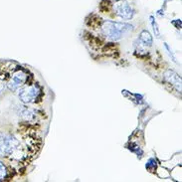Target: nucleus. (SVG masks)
<instances>
[{"instance_id": "f257e3e1", "label": "nucleus", "mask_w": 182, "mask_h": 182, "mask_svg": "<svg viewBox=\"0 0 182 182\" xmlns=\"http://www.w3.org/2000/svg\"><path fill=\"white\" fill-rule=\"evenodd\" d=\"M132 25L123 22H117L106 20L104 21L100 25V30L102 34L107 37L108 39L113 41L121 40L126 35H127L129 32L132 30Z\"/></svg>"}, {"instance_id": "f03ea898", "label": "nucleus", "mask_w": 182, "mask_h": 182, "mask_svg": "<svg viewBox=\"0 0 182 182\" xmlns=\"http://www.w3.org/2000/svg\"><path fill=\"white\" fill-rule=\"evenodd\" d=\"M42 89L38 84L23 86L18 92V97L24 104H32L41 97Z\"/></svg>"}, {"instance_id": "7ed1b4c3", "label": "nucleus", "mask_w": 182, "mask_h": 182, "mask_svg": "<svg viewBox=\"0 0 182 182\" xmlns=\"http://www.w3.org/2000/svg\"><path fill=\"white\" fill-rule=\"evenodd\" d=\"M20 145L15 136L9 133H0V155L8 156L15 152Z\"/></svg>"}, {"instance_id": "20e7f679", "label": "nucleus", "mask_w": 182, "mask_h": 182, "mask_svg": "<svg viewBox=\"0 0 182 182\" xmlns=\"http://www.w3.org/2000/svg\"><path fill=\"white\" fill-rule=\"evenodd\" d=\"M113 9L116 15L124 20H131L135 15V10L126 0H117L113 3Z\"/></svg>"}, {"instance_id": "39448f33", "label": "nucleus", "mask_w": 182, "mask_h": 182, "mask_svg": "<svg viewBox=\"0 0 182 182\" xmlns=\"http://www.w3.org/2000/svg\"><path fill=\"white\" fill-rule=\"evenodd\" d=\"M28 78H29V76H28L26 71L18 70L12 75L11 79L9 80V82L7 83V88L10 91H17L27 83Z\"/></svg>"}, {"instance_id": "423d86ee", "label": "nucleus", "mask_w": 182, "mask_h": 182, "mask_svg": "<svg viewBox=\"0 0 182 182\" xmlns=\"http://www.w3.org/2000/svg\"><path fill=\"white\" fill-rule=\"evenodd\" d=\"M163 78L165 79L167 83L171 84L172 86H174L177 90L181 91V78L176 72L170 69L167 70L163 75Z\"/></svg>"}, {"instance_id": "0eeeda50", "label": "nucleus", "mask_w": 182, "mask_h": 182, "mask_svg": "<svg viewBox=\"0 0 182 182\" xmlns=\"http://www.w3.org/2000/svg\"><path fill=\"white\" fill-rule=\"evenodd\" d=\"M140 42L142 43L143 45H145V46H148V47H150L152 45V43H153V40H152V36L150 35V33L146 31V30H143L141 33H140Z\"/></svg>"}, {"instance_id": "6e6552de", "label": "nucleus", "mask_w": 182, "mask_h": 182, "mask_svg": "<svg viewBox=\"0 0 182 182\" xmlns=\"http://www.w3.org/2000/svg\"><path fill=\"white\" fill-rule=\"evenodd\" d=\"M7 176H8V170L6 168V166L0 161V181L5 180L7 178Z\"/></svg>"}, {"instance_id": "1a4fd4ad", "label": "nucleus", "mask_w": 182, "mask_h": 182, "mask_svg": "<svg viewBox=\"0 0 182 182\" xmlns=\"http://www.w3.org/2000/svg\"><path fill=\"white\" fill-rule=\"evenodd\" d=\"M150 20H151V25H152V28H153V32H154V34L156 37H159L160 36V33H159V30H158V27H157V23L154 21V18L152 16L150 17Z\"/></svg>"}, {"instance_id": "9d476101", "label": "nucleus", "mask_w": 182, "mask_h": 182, "mask_svg": "<svg viewBox=\"0 0 182 182\" xmlns=\"http://www.w3.org/2000/svg\"><path fill=\"white\" fill-rule=\"evenodd\" d=\"M164 47H165V49H166L167 51H168V54H169V56H170V57H172V61H173V62H175V63H176V58L174 57L173 53H172V51L169 49V47H168V45L166 44V43L164 44Z\"/></svg>"}, {"instance_id": "9b49d317", "label": "nucleus", "mask_w": 182, "mask_h": 182, "mask_svg": "<svg viewBox=\"0 0 182 182\" xmlns=\"http://www.w3.org/2000/svg\"><path fill=\"white\" fill-rule=\"evenodd\" d=\"M6 87V84L3 82V81L0 80V95H1V93L4 91V89H5Z\"/></svg>"}]
</instances>
